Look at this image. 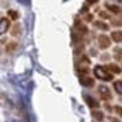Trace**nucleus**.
Instances as JSON below:
<instances>
[{"label":"nucleus","mask_w":122,"mask_h":122,"mask_svg":"<svg viewBox=\"0 0 122 122\" xmlns=\"http://www.w3.org/2000/svg\"><path fill=\"white\" fill-rule=\"evenodd\" d=\"M110 39H113L115 42H118V44H119V42L122 41V33H121V30H115L113 33H112V38H110Z\"/></svg>","instance_id":"obj_9"},{"label":"nucleus","mask_w":122,"mask_h":122,"mask_svg":"<svg viewBox=\"0 0 122 122\" xmlns=\"http://www.w3.org/2000/svg\"><path fill=\"white\" fill-rule=\"evenodd\" d=\"M106 69H107L110 74H112V72H115V74H119V72H121V68H119L118 63H109V65L106 66Z\"/></svg>","instance_id":"obj_7"},{"label":"nucleus","mask_w":122,"mask_h":122,"mask_svg":"<svg viewBox=\"0 0 122 122\" xmlns=\"http://www.w3.org/2000/svg\"><path fill=\"white\" fill-rule=\"evenodd\" d=\"M18 42H8L6 44V53H12L14 50H17Z\"/></svg>","instance_id":"obj_10"},{"label":"nucleus","mask_w":122,"mask_h":122,"mask_svg":"<svg viewBox=\"0 0 122 122\" xmlns=\"http://www.w3.org/2000/svg\"><path fill=\"white\" fill-rule=\"evenodd\" d=\"M8 18H11V20H18V12L9 9V11H8Z\"/></svg>","instance_id":"obj_15"},{"label":"nucleus","mask_w":122,"mask_h":122,"mask_svg":"<svg viewBox=\"0 0 122 122\" xmlns=\"http://www.w3.org/2000/svg\"><path fill=\"white\" fill-rule=\"evenodd\" d=\"M77 72L83 77L84 74H87V72H89V68H78V69H77Z\"/></svg>","instance_id":"obj_16"},{"label":"nucleus","mask_w":122,"mask_h":122,"mask_svg":"<svg viewBox=\"0 0 122 122\" xmlns=\"http://www.w3.org/2000/svg\"><path fill=\"white\" fill-rule=\"evenodd\" d=\"M115 56H116V60H118V62H119V60H121V48H119V47H118V48H116V51H115Z\"/></svg>","instance_id":"obj_17"},{"label":"nucleus","mask_w":122,"mask_h":122,"mask_svg":"<svg viewBox=\"0 0 122 122\" xmlns=\"http://www.w3.org/2000/svg\"><path fill=\"white\" fill-rule=\"evenodd\" d=\"M11 33H12V36H20V35L23 33L21 26H20V24H15V26L12 27V32H11Z\"/></svg>","instance_id":"obj_11"},{"label":"nucleus","mask_w":122,"mask_h":122,"mask_svg":"<svg viewBox=\"0 0 122 122\" xmlns=\"http://www.w3.org/2000/svg\"><path fill=\"white\" fill-rule=\"evenodd\" d=\"M20 3H23V5H29L30 3V0H18Z\"/></svg>","instance_id":"obj_22"},{"label":"nucleus","mask_w":122,"mask_h":122,"mask_svg":"<svg viewBox=\"0 0 122 122\" xmlns=\"http://www.w3.org/2000/svg\"><path fill=\"white\" fill-rule=\"evenodd\" d=\"M95 3H98V0H86V5H84V6H87V5H95Z\"/></svg>","instance_id":"obj_19"},{"label":"nucleus","mask_w":122,"mask_h":122,"mask_svg":"<svg viewBox=\"0 0 122 122\" xmlns=\"http://www.w3.org/2000/svg\"><path fill=\"white\" fill-rule=\"evenodd\" d=\"M107 9H109L110 12H115V14H119L121 12V8L118 5H107Z\"/></svg>","instance_id":"obj_14"},{"label":"nucleus","mask_w":122,"mask_h":122,"mask_svg":"<svg viewBox=\"0 0 122 122\" xmlns=\"http://www.w3.org/2000/svg\"><path fill=\"white\" fill-rule=\"evenodd\" d=\"M11 27V23H9V18L3 17L0 18V36H2L3 33H6V30Z\"/></svg>","instance_id":"obj_4"},{"label":"nucleus","mask_w":122,"mask_h":122,"mask_svg":"<svg viewBox=\"0 0 122 122\" xmlns=\"http://www.w3.org/2000/svg\"><path fill=\"white\" fill-rule=\"evenodd\" d=\"M110 122H119V119H115V118H110Z\"/></svg>","instance_id":"obj_24"},{"label":"nucleus","mask_w":122,"mask_h":122,"mask_svg":"<svg viewBox=\"0 0 122 122\" xmlns=\"http://www.w3.org/2000/svg\"><path fill=\"white\" fill-rule=\"evenodd\" d=\"M100 17H101V18H109L110 15H109L107 12H102V11H101V12H100Z\"/></svg>","instance_id":"obj_20"},{"label":"nucleus","mask_w":122,"mask_h":122,"mask_svg":"<svg viewBox=\"0 0 122 122\" xmlns=\"http://www.w3.org/2000/svg\"><path fill=\"white\" fill-rule=\"evenodd\" d=\"M116 113H118V115L121 113V107H119V106H116Z\"/></svg>","instance_id":"obj_23"},{"label":"nucleus","mask_w":122,"mask_h":122,"mask_svg":"<svg viewBox=\"0 0 122 122\" xmlns=\"http://www.w3.org/2000/svg\"><path fill=\"white\" fill-rule=\"evenodd\" d=\"M113 87H115V91H116L118 95H121V93H122V81L121 80H116L113 83Z\"/></svg>","instance_id":"obj_12"},{"label":"nucleus","mask_w":122,"mask_h":122,"mask_svg":"<svg viewBox=\"0 0 122 122\" xmlns=\"http://www.w3.org/2000/svg\"><path fill=\"white\" fill-rule=\"evenodd\" d=\"M93 76H95L97 78H100V80H102V81L113 80V74H110L106 69V66H101V65H97V66L93 68Z\"/></svg>","instance_id":"obj_1"},{"label":"nucleus","mask_w":122,"mask_h":122,"mask_svg":"<svg viewBox=\"0 0 122 122\" xmlns=\"http://www.w3.org/2000/svg\"><path fill=\"white\" fill-rule=\"evenodd\" d=\"M112 24H113V26H121V20H115V18H112Z\"/></svg>","instance_id":"obj_18"},{"label":"nucleus","mask_w":122,"mask_h":122,"mask_svg":"<svg viewBox=\"0 0 122 122\" xmlns=\"http://www.w3.org/2000/svg\"><path fill=\"white\" fill-rule=\"evenodd\" d=\"M80 83L84 87H92L93 84H95V80L91 78V77H87V76H83V77H80Z\"/></svg>","instance_id":"obj_6"},{"label":"nucleus","mask_w":122,"mask_h":122,"mask_svg":"<svg viewBox=\"0 0 122 122\" xmlns=\"http://www.w3.org/2000/svg\"><path fill=\"white\" fill-rule=\"evenodd\" d=\"M92 116L97 121H102V119H104V113H102V112H98V110H93L92 112Z\"/></svg>","instance_id":"obj_13"},{"label":"nucleus","mask_w":122,"mask_h":122,"mask_svg":"<svg viewBox=\"0 0 122 122\" xmlns=\"http://www.w3.org/2000/svg\"><path fill=\"white\" fill-rule=\"evenodd\" d=\"M98 92H100V95H101L102 100H106V101L112 100V92H110V89L107 86H100V87H98Z\"/></svg>","instance_id":"obj_3"},{"label":"nucleus","mask_w":122,"mask_h":122,"mask_svg":"<svg viewBox=\"0 0 122 122\" xmlns=\"http://www.w3.org/2000/svg\"><path fill=\"white\" fill-rule=\"evenodd\" d=\"M83 98H84V101L87 102V106L91 107V109H98V107H100V102H98L95 98H92V97H89V95H84Z\"/></svg>","instance_id":"obj_5"},{"label":"nucleus","mask_w":122,"mask_h":122,"mask_svg":"<svg viewBox=\"0 0 122 122\" xmlns=\"http://www.w3.org/2000/svg\"><path fill=\"white\" fill-rule=\"evenodd\" d=\"M93 26H95L97 29H100V30H102V32L109 30V24H107V23H104V21H102V20H98V21H95V23H93Z\"/></svg>","instance_id":"obj_8"},{"label":"nucleus","mask_w":122,"mask_h":122,"mask_svg":"<svg viewBox=\"0 0 122 122\" xmlns=\"http://www.w3.org/2000/svg\"><path fill=\"white\" fill-rule=\"evenodd\" d=\"M110 41H112V39H110L107 35H100V36H98V45H100L101 50H107V48H109L110 44H112Z\"/></svg>","instance_id":"obj_2"},{"label":"nucleus","mask_w":122,"mask_h":122,"mask_svg":"<svg viewBox=\"0 0 122 122\" xmlns=\"http://www.w3.org/2000/svg\"><path fill=\"white\" fill-rule=\"evenodd\" d=\"M92 18H93V15H92V14H87V15L84 17V20H86V21H92Z\"/></svg>","instance_id":"obj_21"}]
</instances>
